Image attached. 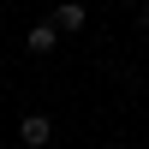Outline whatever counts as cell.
<instances>
[{
  "label": "cell",
  "instance_id": "cell-1",
  "mask_svg": "<svg viewBox=\"0 0 149 149\" xmlns=\"http://www.w3.org/2000/svg\"><path fill=\"white\" fill-rule=\"evenodd\" d=\"M54 143V119L48 113H24L18 119V149H48Z\"/></svg>",
  "mask_w": 149,
  "mask_h": 149
},
{
  "label": "cell",
  "instance_id": "cell-5",
  "mask_svg": "<svg viewBox=\"0 0 149 149\" xmlns=\"http://www.w3.org/2000/svg\"><path fill=\"white\" fill-rule=\"evenodd\" d=\"M119 6H143V0H119Z\"/></svg>",
  "mask_w": 149,
  "mask_h": 149
},
{
  "label": "cell",
  "instance_id": "cell-2",
  "mask_svg": "<svg viewBox=\"0 0 149 149\" xmlns=\"http://www.w3.org/2000/svg\"><path fill=\"white\" fill-rule=\"evenodd\" d=\"M48 24H54L60 36H78L84 24H90V6H84V0H60V6H54V18H48Z\"/></svg>",
  "mask_w": 149,
  "mask_h": 149
},
{
  "label": "cell",
  "instance_id": "cell-4",
  "mask_svg": "<svg viewBox=\"0 0 149 149\" xmlns=\"http://www.w3.org/2000/svg\"><path fill=\"white\" fill-rule=\"evenodd\" d=\"M137 24H143V30H149V0H143V6H137Z\"/></svg>",
  "mask_w": 149,
  "mask_h": 149
},
{
  "label": "cell",
  "instance_id": "cell-3",
  "mask_svg": "<svg viewBox=\"0 0 149 149\" xmlns=\"http://www.w3.org/2000/svg\"><path fill=\"white\" fill-rule=\"evenodd\" d=\"M54 48H60V30H54V24H30V30H24V54H36V60H42V54H54Z\"/></svg>",
  "mask_w": 149,
  "mask_h": 149
}]
</instances>
